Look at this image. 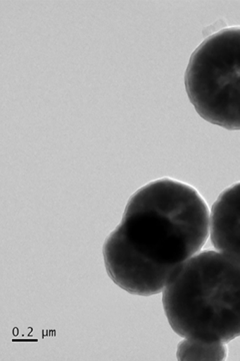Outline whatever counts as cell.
Here are the masks:
<instances>
[{"instance_id": "obj_5", "label": "cell", "mask_w": 240, "mask_h": 361, "mask_svg": "<svg viewBox=\"0 0 240 361\" xmlns=\"http://www.w3.org/2000/svg\"><path fill=\"white\" fill-rule=\"evenodd\" d=\"M228 355L227 343L184 338L178 343V360H225Z\"/></svg>"}, {"instance_id": "obj_4", "label": "cell", "mask_w": 240, "mask_h": 361, "mask_svg": "<svg viewBox=\"0 0 240 361\" xmlns=\"http://www.w3.org/2000/svg\"><path fill=\"white\" fill-rule=\"evenodd\" d=\"M209 237L216 250L240 263V182L222 191L211 207Z\"/></svg>"}, {"instance_id": "obj_3", "label": "cell", "mask_w": 240, "mask_h": 361, "mask_svg": "<svg viewBox=\"0 0 240 361\" xmlns=\"http://www.w3.org/2000/svg\"><path fill=\"white\" fill-rule=\"evenodd\" d=\"M185 90L206 122L240 130V26L209 35L192 52Z\"/></svg>"}, {"instance_id": "obj_2", "label": "cell", "mask_w": 240, "mask_h": 361, "mask_svg": "<svg viewBox=\"0 0 240 361\" xmlns=\"http://www.w3.org/2000/svg\"><path fill=\"white\" fill-rule=\"evenodd\" d=\"M163 306L182 338L234 341L240 336V263L220 251L199 252L166 285Z\"/></svg>"}, {"instance_id": "obj_1", "label": "cell", "mask_w": 240, "mask_h": 361, "mask_svg": "<svg viewBox=\"0 0 240 361\" xmlns=\"http://www.w3.org/2000/svg\"><path fill=\"white\" fill-rule=\"evenodd\" d=\"M210 212L187 183L161 178L130 197L102 249L109 278L122 290L158 295L209 237Z\"/></svg>"}]
</instances>
